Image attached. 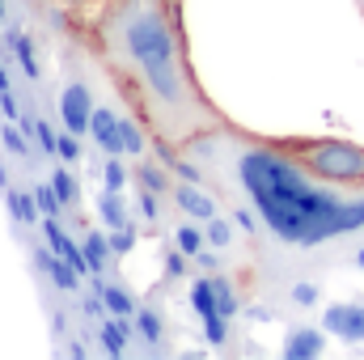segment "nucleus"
I'll use <instances>...</instances> for the list:
<instances>
[{
    "label": "nucleus",
    "instance_id": "obj_1",
    "mask_svg": "<svg viewBox=\"0 0 364 360\" xmlns=\"http://www.w3.org/2000/svg\"><path fill=\"white\" fill-rule=\"evenodd\" d=\"M199 162L203 186L225 203H246L259 216L250 238L263 280L288 288L301 275L326 271L364 246V186L314 174L296 153L216 123L182 144Z\"/></svg>",
    "mask_w": 364,
    "mask_h": 360
},
{
    "label": "nucleus",
    "instance_id": "obj_2",
    "mask_svg": "<svg viewBox=\"0 0 364 360\" xmlns=\"http://www.w3.org/2000/svg\"><path fill=\"white\" fill-rule=\"evenodd\" d=\"M93 43L153 140L186 144L225 123L191 77L170 0H110L97 17Z\"/></svg>",
    "mask_w": 364,
    "mask_h": 360
},
{
    "label": "nucleus",
    "instance_id": "obj_3",
    "mask_svg": "<svg viewBox=\"0 0 364 360\" xmlns=\"http://www.w3.org/2000/svg\"><path fill=\"white\" fill-rule=\"evenodd\" d=\"M314 174L335 182H364V149L348 140H318V144H296L292 149Z\"/></svg>",
    "mask_w": 364,
    "mask_h": 360
},
{
    "label": "nucleus",
    "instance_id": "obj_4",
    "mask_svg": "<svg viewBox=\"0 0 364 360\" xmlns=\"http://www.w3.org/2000/svg\"><path fill=\"white\" fill-rule=\"evenodd\" d=\"M93 93L85 81H68L64 85V93H60V119H64V127L68 132H77V136H85L93 123Z\"/></svg>",
    "mask_w": 364,
    "mask_h": 360
},
{
    "label": "nucleus",
    "instance_id": "obj_5",
    "mask_svg": "<svg viewBox=\"0 0 364 360\" xmlns=\"http://www.w3.org/2000/svg\"><path fill=\"white\" fill-rule=\"evenodd\" d=\"M220 195L212 191V186H203V182H178L174 186V203H178L182 216H191V221H212V216H220V203H216Z\"/></svg>",
    "mask_w": 364,
    "mask_h": 360
},
{
    "label": "nucleus",
    "instance_id": "obj_6",
    "mask_svg": "<svg viewBox=\"0 0 364 360\" xmlns=\"http://www.w3.org/2000/svg\"><path fill=\"white\" fill-rule=\"evenodd\" d=\"M322 331L343 344H364V305H326Z\"/></svg>",
    "mask_w": 364,
    "mask_h": 360
},
{
    "label": "nucleus",
    "instance_id": "obj_7",
    "mask_svg": "<svg viewBox=\"0 0 364 360\" xmlns=\"http://www.w3.org/2000/svg\"><path fill=\"white\" fill-rule=\"evenodd\" d=\"M90 136L97 140V149H102V153H110V157H119V153H123V136H119V110H114V106H97V110H93Z\"/></svg>",
    "mask_w": 364,
    "mask_h": 360
},
{
    "label": "nucleus",
    "instance_id": "obj_8",
    "mask_svg": "<svg viewBox=\"0 0 364 360\" xmlns=\"http://www.w3.org/2000/svg\"><path fill=\"white\" fill-rule=\"evenodd\" d=\"M322 348H326V331H318V327H296V331L288 335V344H284V360H318Z\"/></svg>",
    "mask_w": 364,
    "mask_h": 360
},
{
    "label": "nucleus",
    "instance_id": "obj_9",
    "mask_svg": "<svg viewBox=\"0 0 364 360\" xmlns=\"http://www.w3.org/2000/svg\"><path fill=\"white\" fill-rule=\"evenodd\" d=\"M38 263H43V271L51 275V284H55V288H64V292H77V284H81V271L73 268L64 255H38Z\"/></svg>",
    "mask_w": 364,
    "mask_h": 360
},
{
    "label": "nucleus",
    "instance_id": "obj_10",
    "mask_svg": "<svg viewBox=\"0 0 364 360\" xmlns=\"http://www.w3.org/2000/svg\"><path fill=\"white\" fill-rule=\"evenodd\" d=\"M203 233H208V246H216V250H233V246H237V225H233V216H212V221H203Z\"/></svg>",
    "mask_w": 364,
    "mask_h": 360
},
{
    "label": "nucleus",
    "instance_id": "obj_11",
    "mask_svg": "<svg viewBox=\"0 0 364 360\" xmlns=\"http://www.w3.org/2000/svg\"><path fill=\"white\" fill-rule=\"evenodd\" d=\"M318 297H322V288H318V280H309V275H301V280H292V284L284 288V301H288L292 309H314Z\"/></svg>",
    "mask_w": 364,
    "mask_h": 360
},
{
    "label": "nucleus",
    "instance_id": "obj_12",
    "mask_svg": "<svg viewBox=\"0 0 364 360\" xmlns=\"http://www.w3.org/2000/svg\"><path fill=\"white\" fill-rule=\"evenodd\" d=\"M170 238H174V246H178L182 255H191V259H195V255H199V250L208 246V233H203V229H199V225H195L191 216L174 225V233H170Z\"/></svg>",
    "mask_w": 364,
    "mask_h": 360
},
{
    "label": "nucleus",
    "instance_id": "obj_13",
    "mask_svg": "<svg viewBox=\"0 0 364 360\" xmlns=\"http://www.w3.org/2000/svg\"><path fill=\"white\" fill-rule=\"evenodd\" d=\"M119 136H123V153H132V157H144V153H149L144 127H140L132 115H119Z\"/></svg>",
    "mask_w": 364,
    "mask_h": 360
},
{
    "label": "nucleus",
    "instance_id": "obj_14",
    "mask_svg": "<svg viewBox=\"0 0 364 360\" xmlns=\"http://www.w3.org/2000/svg\"><path fill=\"white\" fill-rule=\"evenodd\" d=\"M9 212H13L21 225H34V221L43 216V208H38L34 191H30V195H26V191H9Z\"/></svg>",
    "mask_w": 364,
    "mask_h": 360
},
{
    "label": "nucleus",
    "instance_id": "obj_15",
    "mask_svg": "<svg viewBox=\"0 0 364 360\" xmlns=\"http://www.w3.org/2000/svg\"><path fill=\"white\" fill-rule=\"evenodd\" d=\"M102 301H106V309H110L114 318H136V309H140L119 284H102Z\"/></svg>",
    "mask_w": 364,
    "mask_h": 360
},
{
    "label": "nucleus",
    "instance_id": "obj_16",
    "mask_svg": "<svg viewBox=\"0 0 364 360\" xmlns=\"http://www.w3.org/2000/svg\"><path fill=\"white\" fill-rule=\"evenodd\" d=\"M81 246H85V255H90V263H93V275H102V271L110 268V255H114V250H110V238H102V233H85Z\"/></svg>",
    "mask_w": 364,
    "mask_h": 360
},
{
    "label": "nucleus",
    "instance_id": "obj_17",
    "mask_svg": "<svg viewBox=\"0 0 364 360\" xmlns=\"http://www.w3.org/2000/svg\"><path fill=\"white\" fill-rule=\"evenodd\" d=\"M97 216H102L110 229H123V225H127V208H123V195H119V191H106V195H102V203H97Z\"/></svg>",
    "mask_w": 364,
    "mask_h": 360
},
{
    "label": "nucleus",
    "instance_id": "obj_18",
    "mask_svg": "<svg viewBox=\"0 0 364 360\" xmlns=\"http://www.w3.org/2000/svg\"><path fill=\"white\" fill-rule=\"evenodd\" d=\"M191 305H195V314H199V318H212V314H220V309H216V292H212V275L191 284Z\"/></svg>",
    "mask_w": 364,
    "mask_h": 360
},
{
    "label": "nucleus",
    "instance_id": "obj_19",
    "mask_svg": "<svg viewBox=\"0 0 364 360\" xmlns=\"http://www.w3.org/2000/svg\"><path fill=\"white\" fill-rule=\"evenodd\" d=\"M212 292H216V309H220L225 318H233V314H237V292H233V284H229L225 271L212 275Z\"/></svg>",
    "mask_w": 364,
    "mask_h": 360
},
{
    "label": "nucleus",
    "instance_id": "obj_20",
    "mask_svg": "<svg viewBox=\"0 0 364 360\" xmlns=\"http://www.w3.org/2000/svg\"><path fill=\"white\" fill-rule=\"evenodd\" d=\"M136 182H140V191H157V195L170 186L166 170H161L157 162H140V166H136Z\"/></svg>",
    "mask_w": 364,
    "mask_h": 360
},
{
    "label": "nucleus",
    "instance_id": "obj_21",
    "mask_svg": "<svg viewBox=\"0 0 364 360\" xmlns=\"http://www.w3.org/2000/svg\"><path fill=\"white\" fill-rule=\"evenodd\" d=\"M136 327L149 344H161L166 339V327H161V314L157 309H136Z\"/></svg>",
    "mask_w": 364,
    "mask_h": 360
},
{
    "label": "nucleus",
    "instance_id": "obj_22",
    "mask_svg": "<svg viewBox=\"0 0 364 360\" xmlns=\"http://www.w3.org/2000/svg\"><path fill=\"white\" fill-rule=\"evenodd\" d=\"M102 348L110 356H123V348H127V322H102Z\"/></svg>",
    "mask_w": 364,
    "mask_h": 360
},
{
    "label": "nucleus",
    "instance_id": "obj_23",
    "mask_svg": "<svg viewBox=\"0 0 364 360\" xmlns=\"http://www.w3.org/2000/svg\"><path fill=\"white\" fill-rule=\"evenodd\" d=\"M13 51H17V60H21V73L26 77H38L43 68H38V60H34V51H30V38H21V34H13V43H9Z\"/></svg>",
    "mask_w": 364,
    "mask_h": 360
},
{
    "label": "nucleus",
    "instance_id": "obj_24",
    "mask_svg": "<svg viewBox=\"0 0 364 360\" xmlns=\"http://www.w3.org/2000/svg\"><path fill=\"white\" fill-rule=\"evenodd\" d=\"M21 132H26V127H21ZM21 132L13 127V119L0 127V144H4L9 153H17V157H26V153H30V144H26V136H21Z\"/></svg>",
    "mask_w": 364,
    "mask_h": 360
},
{
    "label": "nucleus",
    "instance_id": "obj_25",
    "mask_svg": "<svg viewBox=\"0 0 364 360\" xmlns=\"http://www.w3.org/2000/svg\"><path fill=\"white\" fill-rule=\"evenodd\" d=\"M203 331H208V344H212V348L229 344V318H225V314H212V318H203Z\"/></svg>",
    "mask_w": 364,
    "mask_h": 360
},
{
    "label": "nucleus",
    "instance_id": "obj_26",
    "mask_svg": "<svg viewBox=\"0 0 364 360\" xmlns=\"http://www.w3.org/2000/svg\"><path fill=\"white\" fill-rule=\"evenodd\" d=\"M102 182H106V191H123V186H127V166H123L119 157H110V162L102 166Z\"/></svg>",
    "mask_w": 364,
    "mask_h": 360
},
{
    "label": "nucleus",
    "instance_id": "obj_27",
    "mask_svg": "<svg viewBox=\"0 0 364 360\" xmlns=\"http://www.w3.org/2000/svg\"><path fill=\"white\" fill-rule=\"evenodd\" d=\"M34 199H38L43 216H60V208H64V199H60L55 186H34Z\"/></svg>",
    "mask_w": 364,
    "mask_h": 360
},
{
    "label": "nucleus",
    "instance_id": "obj_28",
    "mask_svg": "<svg viewBox=\"0 0 364 360\" xmlns=\"http://www.w3.org/2000/svg\"><path fill=\"white\" fill-rule=\"evenodd\" d=\"M51 186L60 191V199H64V203H73V199H77V182H73L68 170H55V174H51Z\"/></svg>",
    "mask_w": 364,
    "mask_h": 360
},
{
    "label": "nucleus",
    "instance_id": "obj_29",
    "mask_svg": "<svg viewBox=\"0 0 364 360\" xmlns=\"http://www.w3.org/2000/svg\"><path fill=\"white\" fill-rule=\"evenodd\" d=\"M220 255H225V250H216V246H212V250H199V255H195V263L208 271V275H216V271H225V259H220Z\"/></svg>",
    "mask_w": 364,
    "mask_h": 360
},
{
    "label": "nucleus",
    "instance_id": "obj_30",
    "mask_svg": "<svg viewBox=\"0 0 364 360\" xmlns=\"http://www.w3.org/2000/svg\"><path fill=\"white\" fill-rule=\"evenodd\" d=\"M60 157H64V162H77V157H81V140H77V132H68V127H64V136H60Z\"/></svg>",
    "mask_w": 364,
    "mask_h": 360
},
{
    "label": "nucleus",
    "instance_id": "obj_31",
    "mask_svg": "<svg viewBox=\"0 0 364 360\" xmlns=\"http://www.w3.org/2000/svg\"><path fill=\"white\" fill-rule=\"evenodd\" d=\"M132 246H136V233H132V229H127V225H123V229H114V233H110V250H114V255H127V250H132Z\"/></svg>",
    "mask_w": 364,
    "mask_h": 360
},
{
    "label": "nucleus",
    "instance_id": "obj_32",
    "mask_svg": "<svg viewBox=\"0 0 364 360\" xmlns=\"http://www.w3.org/2000/svg\"><path fill=\"white\" fill-rule=\"evenodd\" d=\"M186 259H191V255H182L178 246H174V250L166 255V275H170V280H178V275H186Z\"/></svg>",
    "mask_w": 364,
    "mask_h": 360
},
{
    "label": "nucleus",
    "instance_id": "obj_33",
    "mask_svg": "<svg viewBox=\"0 0 364 360\" xmlns=\"http://www.w3.org/2000/svg\"><path fill=\"white\" fill-rule=\"evenodd\" d=\"M140 216H144L149 225H153V221L161 216V203H157V191H144V195H140Z\"/></svg>",
    "mask_w": 364,
    "mask_h": 360
},
{
    "label": "nucleus",
    "instance_id": "obj_34",
    "mask_svg": "<svg viewBox=\"0 0 364 360\" xmlns=\"http://www.w3.org/2000/svg\"><path fill=\"white\" fill-rule=\"evenodd\" d=\"M0 110H4V119H17V97H13L9 90L0 93Z\"/></svg>",
    "mask_w": 364,
    "mask_h": 360
},
{
    "label": "nucleus",
    "instance_id": "obj_35",
    "mask_svg": "<svg viewBox=\"0 0 364 360\" xmlns=\"http://www.w3.org/2000/svg\"><path fill=\"white\" fill-rule=\"evenodd\" d=\"M352 263H356V268L364 271V246H356V255H352Z\"/></svg>",
    "mask_w": 364,
    "mask_h": 360
},
{
    "label": "nucleus",
    "instance_id": "obj_36",
    "mask_svg": "<svg viewBox=\"0 0 364 360\" xmlns=\"http://www.w3.org/2000/svg\"><path fill=\"white\" fill-rule=\"evenodd\" d=\"M9 90V73H4V64H0V93Z\"/></svg>",
    "mask_w": 364,
    "mask_h": 360
},
{
    "label": "nucleus",
    "instance_id": "obj_37",
    "mask_svg": "<svg viewBox=\"0 0 364 360\" xmlns=\"http://www.w3.org/2000/svg\"><path fill=\"white\" fill-rule=\"evenodd\" d=\"M0 191H9V174H4V166H0Z\"/></svg>",
    "mask_w": 364,
    "mask_h": 360
},
{
    "label": "nucleus",
    "instance_id": "obj_38",
    "mask_svg": "<svg viewBox=\"0 0 364 360\" xmlns=\"http://www.w3.org/2000/svg\"><path fill=\"white\" fill-rule=\"evenodd\" d=\"M4 9H9V0H0V17H4Z\"/></svg>",
    "mask_w": 364,
    "mask_h": 360
}]
</instances>
